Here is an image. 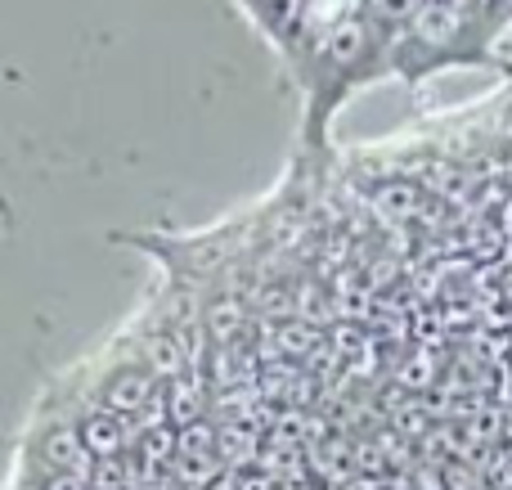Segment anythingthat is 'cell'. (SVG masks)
Listing matches in <instances>:
<instances>
[{
  "instance_id": "1",
  "label": "cell",
  "mask_w": 512,
  "mask_h": 490,
  "mask_svg": "<svg viewBox=\"0 0 512 490\" xmlns=\"http://www.w3.org/2000/svg\"><path fill=\"white\" fill-rule=\"evenodd\" d=\"M391 41L360 5L288 72L301 90V149L328 153V126L333 117L360 95L364 86H378L391 77ZM310 158V162H315Z\"/></svg>"
},
{
  "instance_id": "3",
  "label": "cell",
  "mask_w": 512,
  "mask_h": 490,
  "mask_svg": "<svg viewBox=\"0 0 512 490\" xmlns=\"http://www.w3.org/2000/svg\"><path fill=\"white\" fill-rule=\"evenodd\" d=\"M360 9L382 27V32L400 36L409 27V18L423 9V0H360Z\"/></svg>"
},
{
  "instance_id": "2",
  "label": "cell",
  "mask_w": 512,
  "mask_h": 490,
  "mask_svg": "<svg viewBox=\"0 0 512 490\" xmlns=\"http://www.w3.org/2000/svg\"><path fill=\"white\" fill-rule=\"evenodd\" d=\"M499 32L490 27L481 0H423L409 27L391 41V77L405 86H423L432 72L463 63H499Z\"/></svg>"
}]
</instances>
